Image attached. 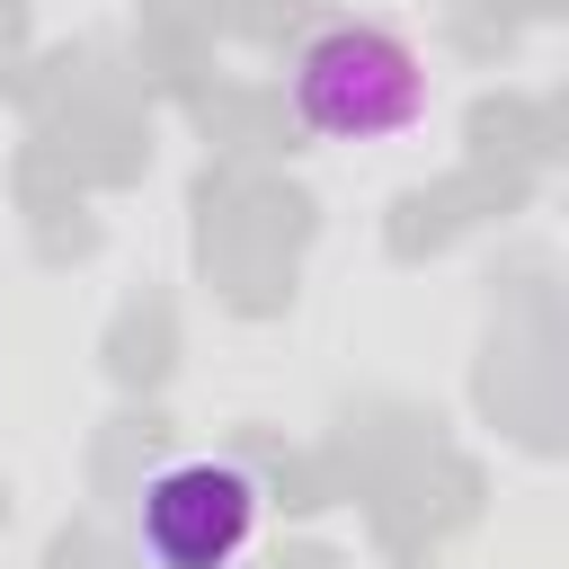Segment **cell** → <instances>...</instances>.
Listing matches in <instances>:
<instances>
[{
  "label": "cell",
  "instance_id": "7a4b0ae2",
  "mask_svg": "<svg viewBox=\"0 0 569 569\" xmlns=\"http://www.w3.org/2000/svg\"><path fill=\"white\" fill-rule=\"evenodd\" d=\"M267 533V480L240 453H169L133 489L142 569H240Z\"/></svg>",
  "mask_w": 569,
  "mask_h": 569
},
{
  "label": "cell",
  "instance_id": "6da1fadb",
  "mask_svg": "<svg viewBox=\"0 0 569 569\" xmlns=\"http://www.w3.org/2000/svg\"><path fill=\"white\" fill-rule=\"evenodd\" d=\"M293 116L320 142H391L427 116V62L400 27L338 18L293 53Z\"/></svg>",
  "mask_w": 569,
  "mask_h": 569
}]
</instances>
